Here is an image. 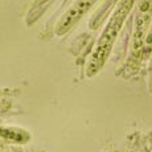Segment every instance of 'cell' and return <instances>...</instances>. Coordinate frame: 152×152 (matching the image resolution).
I'll return each mask as SVG.
<instances>
[{
	"mask_svg": "<svg viewBox=\"0 0 152 152\" xmlns=\"http://www.w3.org/2000/svg\"><path fill=\"white\" fill-rule=\"evenodd\" d=\"M95 1H97V0H78L68 12L64 15L62 20H61L60 24H58L57 33L62 34V33H65L68 29H70L72 25H74L75 23L95 4Z\"/></svg>",
	"mask_w": 152,
	"mask_h": 152,
	"instance_id": "2",
	"label": "cell"
},
{
	"mask_svg": "<svg viewBox=\"0 0 152 152\" xmlns=\"http://www.w3.org/2000/svg\"><path fill=\"white\" fill-rule=\"evenodd\" d=\"M134 1L135 0H121L119 1L116 10L111 15L109 24L106 25L104 31L102 32L101 37H99L97 42V46H95L94 52L91 54V58L87 64V75H94L98 70H101L103 64L106 62L107 57H109L111 52V48H113L116 37H118L119 31L123 27L126 19H127L128 13L132 8Z\"/></svg>",
	"mask_w": 152,
	"mask_h": 152,
	"instance_id": "1",
	"label": "cell"
}]
</instances>
